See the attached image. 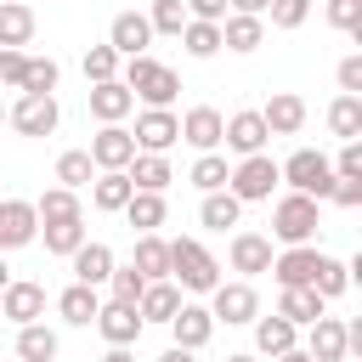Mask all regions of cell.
I'll use <instances>...</instances> for the list:
<instances>
[{
  "label": "cell",
  "instance_id": "d4e9b609",
  "mask_svg": "<svg viewBox=\"0 0 362 362\" xmlns=\"http://www.w3.org/2000/svg\"><path fill=\"white\" fill-rule=\"evenodd\" d=\"M124 175H130V187H136V192H164V187L175 181V170H170V158H164V153H136Z\"/></svg>",
  "mask_w": 362,
  "mask_h": 362
},
{
  "label": "cell",
  "instance_id": "ba28073f",
  "mask_svg": "<svg viewBox=\"0 0 362 362\" xmlns=\"http://www.w3.org/2000/svg\"><path fill=\"white\" fill-rule=\"evenodd\" d=\"M130 141H136V153H170V147L181 141V119H175L170 107H141Z\"/></svg>",
  "mask_w": 362,
  "mask_h": 362
},
{
  "label": "cell",
  "instance_id": "7dc6e473",
  "mask_svg": "<svg viewBox=\"0 0 362 362\" xmlns=\"http://www.w3.org/2000/svg\"><path fill=\"white\" fill-rule=\"evenodd\" d=\"M266 17H272V28H300L311 17V0H266Z\"/></svg>",
  "mask_w": 362,
  "mask_h": 362
},
{
  "label": "cell",
  "instance_id": "74e56055",
  "mask_svg": "<svg viewBox=\"0 0 362 362\" xmlns=\"http://www.w3.org/2000/svg\"><path fill=\"white\" fill-rule=\"evenodd\" d=\"M238 215H243V204H238L232 192H204V204H198V221H204L209 232H226V226H238Z\"/></svg>",
  "mask_w": 362,
  "mask_h": 362
},
{
  "label": "cell",
  "instance_id": "4fadbf2b",
  "mask_svg": "<svg viewBox=\"0 0 362 362\" xmlns=\"http://www.w3.org/2000/svg\"><path fill=\"white\" fill-rule=\"evenodd\" d=\"M226 260H232V272H243V283H249V277L272 272V238H266V232H232Z\"/></svg>",
  "mask_w": 362,
  "mask_h": 362
},
{
  "label": "cell",
  "instance_id": "f546056e",
  "mask_svg": "<svg viewBox=\"0 0 362 362\" xmlns=\"http://www.w3.org/2000/svg\"><path fill=\"white\" fill-rule=\"evenodd\" d=\"M322 294H311V288H277V317L283 322H294V328H311L317 317H322Z\"/></svg>",
  "mask_w": 362,
  "mask_h": 362
},
{
  "label": "cell",
  "instance_id": "5bb4252c",
  "mask_svg": "<svg viewBox=\"0 0 362 362\" xmlns=\"http://www.w3.org/2000/svg\"><path fill=\"white\" fill-rule=\"evenodd\" d=\"M221 124H226V113L209 107V102H198V107L181 113V141L198 147V153H215V147H221Z\"/></svg>",
  "mask_w": 362,
  "mask_h": 362
},
{
  "label": "cell",
  "instance_id": "b9f144b4",
  "mask_svg": "<svg viewBox=\"0 0 362 362\" xmlns=\"http://www.w3.org/2000/svg\"><path fill=\"white\" fill-rule=\"evenodd\" d=\"M85 243V215L79 221H57V226H45V255H74Z\"/></svg>",
  "mask_w": 362,
  "mask_h": 362
},
{
  "label": "cell",
  "instance_id": "db71d44e",
  "mask_svg": "<svg viewBox=\"0 0 362 362\" xmlns=\"http://www.w3.org/2000/svg\"><path fill=\"white\" fill-rule=\"evenodd\" d=\"M238 17H266V0H226Z\"/></svg>",
  "mask_w": 362,
  "mask_h": 362
},
{
  "label": "cell",
  "instance_id": "bcb514c9",
  "mask_svg": "<svg viewBox=\"0 0 362 362\" xmlns=\"http://www.w3.org/2000/svg\"><path fill=\"white\" fill-rule=\"evenodd\" d=\"M328 23L351 40H362V0H328Z\"/></svg>",
  "mask_w": 362,
  "mask_h": 362
},
{
  "label": "cell",
  "instance_id": "cb8c5ba5",
  "mask_svg": "<svg viewBox=\"0 0 362 362\" xmlns=\"http://www.w3.org/2000/svg\"><path fill=\"white\" fill-rule=\"evenodd\" d=\"M260 40H266V17H238V11L221 17V45L226 51L249 57V51H260Z\"/></svg>",
  "mask_w": 362,
  "mask_h": 362
},
{
  "label": "cell",
  "instance_id": "681fc988",
  "mask_svg": "<svg viewBox=\"0 0 362 362\" xmlns=\"http://www.w3.org/2000/svg\"><path fill=\"white\" fill-rule=\"evenodd\" d=\"M339 96H362V57L356 51L339 62Z\"/></svg>",
  "mask_w": 362,
  "mask_h": 362
},
{
  "label": "cell",
  "instance_id": "6125c7cd",
  "mask_svg": "<svg viewBox=\"0 0 362 362\" xmlns=\"http://www.w3.org/2000/svg\"><path fill=\"white\" fill-rule=\"evenodd\" d=\"M0 322H6V317H0Z\"/></svg>",
  "mask_w": 362,
  "mask_h": 362
},
{
  "label": "cell",
  "instance_id": "5b68a950",
  "mask_svg": "<svg viewBox=\"0 0 362 362\" xmlns=\"http://www.w3.org/2000/svg\"><path fill=\"white\" fill-rule=\"evenodd\" d=\"M209 317H215V328L226 322V328H243V322H255L260 317V294H255V283H215L209 288Z\"/></svg>",
  "mask_w": 362,
  "mask_h": 362
},
{
  "label": "cell",
  "instance_id": "ffe728a7",
  "mask_svg": "<svg viewBox=\"0 0 362 362\" xmlns=\"http://www.w3.org/2000/svg\"><path fill=\"white\" fill-rule=\"evenodd\" d=\"M300 351H305L311 362H345V356H351V351H345V322H339V317H317V322H311V339H305Z\"/></svg>",
  "mask_w": 362,
  "mask_h": 362
},
{
  "label": "cell",
  "instance_id": "1f68e13d",
  "mask_svg": "<svg viewBox=\"0 0 362 362\" xmlns=\"http://www.w3.org/2000/svg\"><path fill=\"white\" fill-rule=\"evenodd\" d=\"M34 215H40V226H57V221H79L85 209H79V192H68V187H45V192L34 198Z\"/></svg>",
  "mask_w": 362,
  "mask_h": 362
},
{
  "label": "cell",
  "instance_id": "9a60e30c",
  "mask_svg": "<svg viewBox=\"0 0 362 362\" xmlns=\"http://www.w3.org/2000/svg\"><path fill=\"white\" fill-rule=\"evenodd\" d=\"M317 243H300V249H283V255H272V277H277V288H311V272H317Z\"/></svg>",
  "mask_w": 362,
  "mask_h": 362
},
{
  "label": "cell",
  "instance_id": "f1b7e54d",
  "mask_svg": "<svg viewBox=\"0 0 362 362\" xmlns=\"http://www.w3.org/2000/svg\"><path fill=\"white\" fill-rule=\"evenodd\" d=\"M175 311H181V288H175L170 277H164V283H147L141 300H136V317H141V322H170Z\"/></svg>",
  "mask_w": 362,
  "mask_h": 362
},
{
  "label": "cell",
  "instance_id": "7a4b0ae2",
  "mask_svg": "<svg viewBox=\"0 0 362 362\" xmlns=\"http://www.w3.org/2000/svg\"><path fill=\"white\" fill-rule=\"evenodd\" d=\"M317 226H322V215H317V198H305V192H283V198L272 204V238H277L283 249L317 243Z\"/></svg>",
  "mask_w": 362,
  "mask_h": 362
},
{
  "label": "cell",
  "instance_id": "11a10c76",
  "mask_svg": "<svg viewBox=\"0 0 362 362\" xmlns=\"http://www.w3.org/2000/svg\"><path fill=\"white\" fill-rule=\"evenodd\" d=\"M102 362H136V351H130V345H107V356H102Z\"/></svg>",
  "mask_w": 362,
  "mask_h": 362
},
{
  "label": "cell",
  "instance_id": "30bf717a",
  "mask_svg": "<svg viewBox=\"0 0 362 362\" xmlns=\"http://www.w3.org/2000/svg\"><path fill=\"white\" fill-rule=\"evenodd\" d=\"M40 238V215L28 198H0V255L6 249H28Z\"/></svg>",
  "mask_w": 362,
  "mask_h": 362
},
{
  "label": "cell",
  "instance_id": "44dd1931",
  "mask_svg": "<svg viewBox=\"0 0 362 362\" xmlns=\"http://www.w3.org/2000/svg\"><path fill=\"white\" fill-rule=\"evenodd\" d=\"M34 28H40L34 6H23V0H0V51H23V45L34 40Z\"/></svg>",
  "mask_w": 362,
  "mask_h": 362
},
{
  "label": "cell",
  "instance_id": "603a6c76",
  "mask_svg": "<svg viewBox=\"0 0 362 362\" xmlns=\"http://www.w3.org/2000/svg\"><path fill=\"white\" fill-rule=\"evenodd\" d=\"M260 124H266V136H294V130L305 124V102H300L294 90H277V96L260 107Z\"/></svg>",
  "mask_w": 362,
  "mask_h": 362
},
{
  "label": "cell",
  "instance_id": "7c38bea8",
  "mask_svg": "<svg viewBox=\"0 0 362 362\" xmlns=\"http://www.w3.org/2000/svg\"><path fill=\"white\" fill-rule=\"evenodd\" d=\"M90 164L96 170H130V158H136V141H130V130L124 124H102L96 136H90Z\"/></svg>",
  "mask_w": 362,
  "mask_h": 362
},
{
  "label": "cell",
  "instance_id": "f35d334b",
  "mask_svg": "<svg viewBox=\"0 0 362 362\" xmlns=\"http://www.w3.org/2000/svg\"><path fill=\"white\" fill-rule=\"evenodd\" d=\"M57 79H62V68L51 62V57H28V68H23V96H57Z\"/></svg>",
  "mask_w": 362,
  "mask_h": 362
},
{
  "label": "cell",
  "instance_id": "9f6ffc18",
  "mask_svg": "<svg viewBox=\"0 0 362 362\" xmlns=\"http://www.w3.org/2000/svg\"><path fill=\"white\" fill-rule=\"evenodd\" d=\"M158 362H198V351H181V345H170V351H164Z\"/></svg>",
  "mask_w": 362,
  "mask_h": 362
},
{
  "label": "cell",
  "instance_id": "6da1fadb",
  "mask_svg": "<svg viewBox=\"0 0 362 362\" xmlns=\"http://www.w3.org/2000/svg\"><path fill=\"white\" fill-rule=\"evenodd\" d=\"M119 85H124L130 96H141L147 107H170V102L181 96V74L164 68V62H153V57H124Z\"/></svg>",
  "mask_w": 362,
  "mask_h": 362
},
{
  "label": "cell",
  "instance_id": "e0dca14e",
  "mask_svg": "<svg viewBox=\"0 0 362 362\" xmlns=\"http://www.w3.org/2000/svg\"><path fill=\"white\" fill-rule=\"evenodd\" d=\"M68 260H74V283H85V288H102V283L113 277V266H119L113 249H107V243H90V238H85Z\"/></svg>",
  "mask_w": 362,
  "mask_h": 362
},
{
  "label": "cell",
  "instance_id": "e575fe53",
  "mask_svg": "<svg viewBox=\"0 0 362 362\" xmlns=\"http://www.w3.org/2000/svg\"><path fill=\"white\" fill-rule=\"evenodd\" d=\"M328 130L339 141H362V96H334L328 102Z\"/></svg>",
  "mask_w": 362,
  "mask_h": 362
},
{
  "label": "cell",
  "instance_id": "94428289",
  "mask_svg": "<svg viewBox=\"0 0 362 362\" xmlns=\"http://www.w3.org/2000/svg\"><path fill=\"white\" fill-rule=\"evenodd\" d=\"M0 124H6V102H0Z\"/></svg>",
  "mask_w": 362,
  "mask_h": 362
},
{
  "label": "cell",
  "instance_id": "6f0895ef",
  "mask_svg": "<svg viewBox=\"0 0 362 362\" xmlns=\"http://www.w3.org/2000/svg\"><path fill=\"white\" fill-rule=\"evenodd\" d=\"M272 362H311V356H305V351L294 345V351H283V356H272Z\"/></svg>",
  "mask_w": 362,
  "mask_h": 362
},
{
  "label": "cell",
  "instance_id": "2e32d148",
  "mask_svg": "<svg viewBox=\"0 0 362 362\" xmlns=\"http://www.w3.org/2000/svg\"><path fill=\"white\" fill-rule=\"evenodd\" d=\"M170 334H175L181 351H204V345L215 339V317H209V305H187V300H181V311L170 317Z\"/></svg>",
  "mask_w": 362,
  "mask_h": 362
},
{
  "label": "cell",
  "instance_id": "d6a6232c",
  "mask_svg": "<svg viewBox=\"0 0 362 362\" xmlns=\"http://www.w3.org/2000/svg\"><path fill=\"white\" fill-rule=\"evenodd\" d=\"M119 215H124V221H130L136 232H158L170 209H164V192H130V204H124Z\"/></svg>",
  "mask_w": 362,
  "mask_h": 362
},
{
  "label": "cell",
  "instance_id": "f907efd6",
  "mask_svg": "<svg viewBox=\"0 0 362 362\" xmlns=\"http://www.w3.org/2000/svg\"><path fill=\"white\" fill-rule=\"evenodd\" d=\"M23 68H28V51H0V85H23Z\"/></svg>",
  "mask_w": 362,
  "mask_h": 362
},
{
  "label": "cell",
  "instance_id": "ee69618b",
  "mask_svg": "<svg viewBox=\"0 0 362 362\" xmlns=\"http://www.w3.org/2000/svg\"><path fill=\"white\" fill-rule=\"evenodd\" d=\"M85 79H90V85L119 79V51H113V45H90V51H85Z\"/></svg>",
  "mask_w": 362,
  "mask_h": 362
},
{
  "label": "cell",
  "instance_id": "680465c9",
  "mask_svg": "<svg viewBox=\"0 0 362 362\" xmlns=\"http://www.w3.org/2000/svg\"><path fill=\"white\" fill-rule=\"evenodd\" d=\"M6 283H11V266H6V255H0V288H6Z\"/></svg>",
  "mask_w": 362,
  "mask_h": 362
},
{
  "label": "cell",
  "instance_id": "ab89813d",
  "mask_svg": "<svg viewBox=\"0 0 362 362\" xmlns=\"http://www.w3.org/2000/svg\"><path fill=\"white\" fill-rule=\"evenodd\" d=\"M181 45H187V57H215L221 51V23H192L187 17V28H181Z\"/></svg>",
  "mask_w": 362,
  "mask_h": 362
},
{
  "label": "cell",
  "instance_id": "ac0fdd59",
  "mask_svg": "<svg viewBox=\"0 0 362 362\" xmlns=\"http://www.w3.org/2000/svg\"><path fill=\"white\" fill-rule=\"evenodd\" d=\"M96 328H102V339H107V345H136L147 322L136 317V305H119V300H102V311H96Z\"/></svg>",
  "mask_w": 362,
  "mask_h": 362
},
{
  "label": "cell",
  "instance_id": "3957f363",
  "mask_svg": "<svg viewBox=\"0 0 362 362\" xmlns=\"http://www.w3.org/2000/svg\"><path fill=\"white\" fill-rule=\"evenodd\" d=\"M170 283H181L187 294H209L221 283V260L198 238H175L170 243Z\"/></svg>",
  "mask_w": 362,
  "mask_h": 362
},
{
  "label": "cell",
  "instance_id": "8fae6325",
  "mask_svg": "<svg viewBox=\"0 0 362 362\" xmlns=\"http://www.w3.org/2000/svg\"><path fill=\"white\" fill-rule=\"evenodd\" d=\"M221 147H232L238 158H255V153H266V124H260V107H243V113H232V119L221 124Z\"/></svg>",
  "mask_w": 362,
  "mask_h": 362
},
{
  "label": "cell",
  "instance_id": "52a82bcc",
  "mask_svg": "<svg viewBox=\"0 0 362 362\" xmlns=\"http://www.w3.org/2000/svg\"><path fill=\"white\" fill-rule=\"evenodd\" d=\"M6 124H11L17 136H51V130L62 124V107H57V96H17V102L6 107Z\"/></svg>",
  "mask_w": 362,
  "mask_h": 362
},
{
  "label": "cell",
  "instance_id": "8d00e7d4",
  "mask_svg": "<svg viewBox=\"0 0 362 362\" xmlns=\"http://www.w3.org/2000/svg\"><path fill=\"white\" fill-rule=\"evenodd\" d=\"M351 288V266L345 260H334V255H317V272H311V294H322V300H339Z\"/></svg>",
  "mask_w": 362,
  "mask_h": 362
},
{
  "label": "cell",
  "instance_id": "c3c4849f",
  "mask_svg": "<svg viewBox=\"0 0 362 362\" xmlns=\"http://www.w3.org/2000/svg\"><path fill=\"white\" fill-rule=\"evenodd\" d=\"M328 170L345 175V181H362V141H339V158H334Z\"/></svg>",
  "mask_w": 362,
  "mask_h": 362
},
{
  "label": "cell",
  "instance_id": "9c48e42d",
  "mask_svg": "<svg viewBox=\"0 0 362 362\" xmlns=\"http://www.w3.org/2000/svg\"><path fill=\"white\" fill-rule=\"evenodd\" d=\"M0 317L17 322V328L40 322V317H45V283H23V277H11V283L0 288Z\"/></svg>",
  "mask_w": 362,
  "mask_h": 362
},
{
  "label": "cell",
  "instance_id": "7402d4cb",
  "mask_svg": "<svg viewBox=\"0 0 362 362\" xmlns=\"http://www.w3.org/2000/svg\"><path fill=\"white\" fill-rule=\"evenodd\" d=\"M85 102H90V119H96V124H119V119L136 107V96H130L119 79H102V85H90V96H85Z\"/></svg>",
  "mask_w": 362,
  "mask_h": 362
},
{
  "label": "cell",
  "instance_id": "83f0119b",
  "mask_svg": "<svg viewBox=\"0 0 362 362\" xmlns=\"http://www.w3.org/2000/svg\"><path fill=\"white\" fill-rule=\"evenodd\" d=\"M57 311H62V322L90 328V322H96V311H102V294H96V288H85V283H68V288L57 294Z\"/></svg>",
  "mask_w": 362,
  "mask_h": 362
},
{
  "label": "cell",
  "instance_id": "277c9868",
  "mask_svg": "<svg viewBox=\"0 0 362 362\" xmlns=\"http://www.w3.org/2000/svg\"><path fill=\"white\" fill-rule=\"evenodd\" d=\"M277 181H288V192H305V198H317V204L334 192V170H328V158H322L317 147L288 153V158L277 164Z\"/></svg>",
  "mask_w": 362,
  "mask_h": 362
},
{
  "label": "cell",
  "instance_id": "d6986e66",
  "mask_svg": "<svg viewBox=\"0 0 362 362\" xmlns=\"http://www.w3.org/2000/svg\"><path fill=\"white\" fill-rule=\"evenodd\" d=\"M147 40H153V28H147L141 11H119L113 28H107V45L119 51V62H124V57H147Z\"/></svg>",
  "mask_w": 362,
  "mask_h": 362
},
{
  "label": "cell",
  "instance_id": "7bdbcfd3",
  "mask_svg": "<svg viewBox=\"0 0 362 362\" xmlns=\"http://www.w3.org/2000/svg\"><path fill=\"white\" fill-rule=\"evenodd\" d=\"M147 28H153V34H181V28H187V0H153Z\"/></svg>",
  "mask_w": 362,
  "mask_h": 362
},
{
  "label": "cell",
  "instance_id": "836d02e7",
  "mask_svg": "<svg viewBox=\"0 0 362 362\" xmlns=\"http://www.w3.org/2000/svg\"><path fill=\"white\" fill-rule=\"evenodd\" d=\"M57 334L45 328V322H28V328H17V362H57Z\"/></svg>",
  "mask_w": 362,
  "mask_h": 362
},
{
  "label": "cell",
  "instance_id": "91938a15",
  "mask_svg": "<svg viewBox=\"0 0 362 362\" xmlns=\"http://www.w3.org/2000/svg\"><path fill=\"white\" fill-rule=\"evenodd\" d=\"M226 362H260V356H249V351H232V356H226Z\"/></svg>",
  "mask_w": 362,
  "mask_h": 362
},
{
  "label": "cell",
  "instance_id": "4316f807",
  "mask_svg": "<svg viewBox=\"0 0 362 362\" xmlns=\"http://www.w3.org/2000/svg\"><path fill=\"white\" fill-rule=\"evenodd\" d=\"M130 266H136L147 283H164V277H170V243H164L158 232H141V238H136V255H130Z\"/></svg>",
  "mask_w": 362,
  "mask_h": 362
},
{
  "label": "cell",
  "instance_id": "f6af8a7d",
  "mask_svg": "<svg viewBox=\"0 0 362 362\" xmlns=\"http://www.w3.org/2000/svg\"><path fill=\"white\" fill-rule=\"evenodd\" d=\"M107 288H113V300H119V305H136V300H141V288H147V277H141L136 266H113Z\"/></svg>",
  "mask_w": 362,
  "mask_h": 362
},
{
  "label": "cell",
  "instance_id": "f5cc1de1",
  "mask_svg": "<svg viewBox=\"0 0 362 362\" xmlns=\"http://www.w3.org/2000/svg\"><path fill=\"white\" fill-rule=\"evenodd\" d=\"M187 17L192 23H221L226 17V0H187Z\"/></svg>",
  "mask_w": 362,
  "mask_h": 362
},
{
  "label": "cell",
  "instance_id": "d590c367",
  "mask_svg": "<svg viewBox=\"0 0 362 362\" xmlns=\"http://www.w3.org/2000/svg\"><path fill=\"white\" fill-rule=\"evenodd\" d=\"M96 181V164H90V153L85 147H68L62 158H57V187H68V192H85Z\"/></svg>",
  "mask_w": 362,
  "mask_h": 362
},
{
  "label": "cell",
  "instance_id": "8992f818",
  "mask_svg": "<svg viewBox=\"0 0 362 362\" xmlns=\"http://www.w3.org/2000/svg\"><path fill=\"white\" fill-rule=\"evenodd\" d=\"M272 187H277V158H266V153L238 158V170L226 175V192H232L238 204H266Z\"/></svg>",
  "mask_w": 362,
  "mask_h": 362
},
{
  "label": "cell",
  "instance_id": "816d5d0a",
  "mask_svg": "<svg viewBox=\"0 0 362 362\" xmlns=\"http://www.w3.org/2000/svg\"><path fill=\"white\" fill-rule=\"evenodd\" d=\"M339 209H356L362 204V181H345V175H334V192H328Z\"/></svg>",
  "mask_w": 362,
  "mask_h": 362
},
{
  "label": "cell",
  "instance_id": "60d3db41",
  "mask_svg": "<svg viewBox=\"0 0 362 362\" xmlns=\"http://www.w3.org/2000/svg\"><path fill=\"white\" fill-rule=\"evenodd\" d=\"M226 175H232V170H226V158H221V153H198V164H192V175H187V181H192L198 192H226Z\"/></svg>",
  "mask_w": 362,
  "mask_h": 362
},
{
  "label": "cell",
  "instance_id": "484cf974",
  "mask_svg": "<svg viewBox=\"0 0 362 362\" xmlns=\"http://www.w3.org/2000/svg\"><path fill=\"white\" fill-rule=\"evenodd\" d=\"M130 175L124 170H96V181H90V204L102 209V215H119L124 204H130Z\"/></svg>",
  "mask_w": 362,
  "mask_h": 362
},
{
  "label": "cell",
  "instance_id": "4dcf8cb0",
  "mask_svg": "<svg viewBox=\"0 0 362 362\" xmlns=\"http://www.w3.org/2000/svg\"><path fill=\"white\" fill-rule=\"evenodd\" d=\"M300 345V328L294 322H283V317H255V351L260 356H283V351H294Z\"/></svg>",
  "mask_w": 362,
  "mask_h": 362
}]
</instances>
